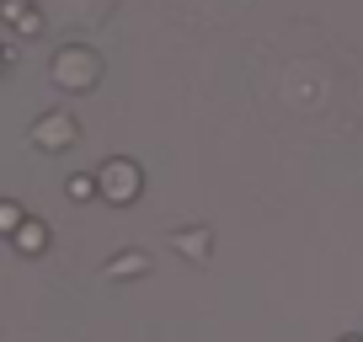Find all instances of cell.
<instances>
[{
  "label": "cell",
  "instance_id": "obj_1",
  "mask_svg": "<svg viewBox=\"0 0 363 342\" xmlns=\"http://www.w3.org/2000/svg\"><path fill=\"white\" fill-rule=\"evenodd\" d=\"M102 193L134 198V193H139V171L128 166V160H107V166H102Z\"/></svg>",
  "mask_w": 363,
  "mask_h": 342
},
{
  "label": "cell",
  "instance_id": "obj_2",
  "mask_svg": "<svg viewBox=\"0 0 363 342\" xmlns=\"http://www.w3.org/2000/svg\"><path fill=\"white\" fill-rule=\"evenodd\" d=\"M65 128H69L65 118H48V123H43V134H38V139H43V145H65V139H69Z\"/></svg>",
  "mask_w": 363,
  "mask_h": 342
},
{
  "label": "cell",
  "instance_id": "obj_3",
  "mask_svg": "<svg viewBox=\"0 0 363 342\" xmlns=\"http://www.w3.org/2000/svg\"><path fill=\"white\" fill-rule=\"evenodd\" d=\"M16 241H22V246H43V230L27 225V230H16Z\"/></svg>",
  "mask_w": 363,
  "mask_h": 342
},
{
  "label": "cell",
  "instance_id": "obj_4",
  "mask_svg": "<svg viewBox=\"0 0 363 342\" xmlns=\"http://www.w3.org/2000/svg\"><path fill=\"white\" fill-rule=\"evenodd\" d=\"M16 219H22V214H16V204H0V230H16Z\"/></svg>",
  "mask_w": 363,
  "mask_h": 342
},
{
  "label": "cell",
  "instance_id": "obj_5",
  "mask_svg": "<svg viewBox=\"0 0 363 342\" xmlns=\"http://www.w3.org/2000/svg\"><path fill=\"white\" fill-rule=\"evenodd\" d=\"M342 342H363V337H342Z\"/></svg>",
  "mask_w": 363,
  "mask_h": 342
}]
</instances>
